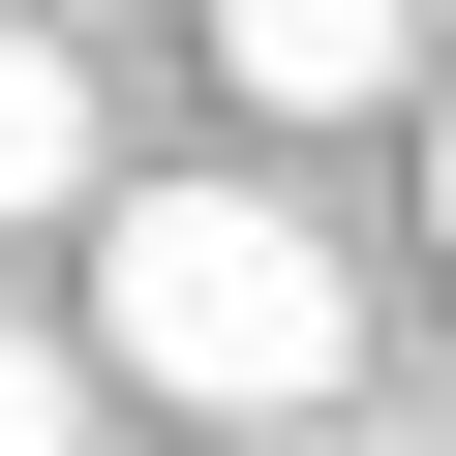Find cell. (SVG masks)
<instances>
[{"label":"cell","instance_id":"obj_1","mask_svg":"<svg viewBox=\"0 0 456 456\" xmlns=\"http://www.w3.org/2000/svg\"><path fill=\"white\" fill-rule=\"evenodd\" d=\"M92 335H122V395H183L213 456H274V426L365 365V274L305 244L274 183H122V213H92Z\"/></svg>","mask_w":456,"mask_h":456},{"label":"cell","instance_id":"obj_4","mask_svg":"<svg viewBox=\"0 0 456 456\" xmlns=\"http://www.w3.org/2000/svg\"><path fill=\"white\" fill-rule=\"evenodd\" d=\"M0 456H92V395H61V365H31V335H0Z\"/></svg>","mask_w":456,"mask_h":456},{"label":"cell","instance_id":"obj_3","mask_svg":"<svg viewBox=\"0 0 456 456\" xmlns=\"http://www.w3.org/2000/svg\"><path fill=\"white\" fill-rule=\"evenodd\" d=\"M31 213H92V61L0 0V244H31Z\"/></svg>","mask_w":456,"mask_h":456},{"label":"cell","instance_id":"obj_5","mask_svg":"<svg viewBox=\"0 0 456 456\" xmlns=\"http://www.w3.org/2000/svg\"><path fill=\"white\" fill-rule=\"evenodd\" d=\"M426 244H456V92H426Z\"/></svg>","mask_w":456,"mask_h":456},{"label":"cell","instance_id":"obj_6","mask_svg":"<svg viewBox=\"0 0 456 456\" xmlns=\"http://www.w3.org/2000/svg\"><path fill=\"white\" fill-rule=\"evenodd\" d=\"M31 31H61V0H31Z\"/></svg>","mask_w":456,"mask_h":456},{"label":"cell","instance_id":"obj_2","mask_svg":"<svg viewBox=\"0 0 456 456\" xmlns=\"http://www.w3.org/2000/svg\"><path fill=\"white\" fill-rule=\"evenodd\" d=\"M213 61L274 122H365V92H426V0H213Z\"/></svg>","mask_w":456,"mask_h":456}]
</instances>
